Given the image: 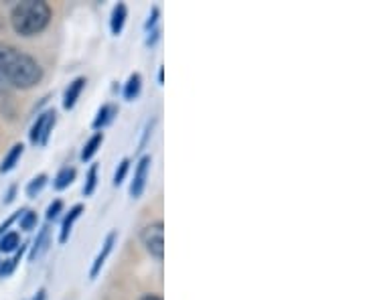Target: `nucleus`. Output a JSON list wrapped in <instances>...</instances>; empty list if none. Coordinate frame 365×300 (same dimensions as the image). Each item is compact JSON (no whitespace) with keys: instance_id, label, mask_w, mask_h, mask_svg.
Wrapping results in <instances>:
<instances>
[{"instance_id":"obj_15","label":"nucleus","mask_w":365,"mask_h":300,"mask_svg":"<svg viewBox=\"0 0 365 300\" xmlns=\"http://www.w3.org/2000/svg\"><path fill=\"white\" fill-rule=\"evenodd\" d=\"M21 246V235L16 232H6L4 235H0V252L11 254L14 249H19Z\"/></svg>"},{"instance_id":"obj_21","label":"nucleus","mask_w":365,"mask_h":300,"mask_svg":"<svg viewBox=\"0 0 365 300\" xmlns=\"http://www.w3.org/2000/svg\"><path fill=\"white\" fill-rule=\"evenodd\" d=\"M55 122H57V114H55V110L49 112V118H47V122H45V128H43V134H41V146H45L47 140H49V136H51V130L55 128Z\"/></svg>"},{"instance_id":"obj_17","label":"nucleus","mask_w":365,"mask_h":300,"mask_svg":"<svg viewBox=\"0 0 365 300\" xmlns=\"http://www.w3.org/2000/svg\"><path fill=\"white\" fill-rule=\"evenodd\" d=\"M47 181H49V177H47L45 172L37 175L31 183L26 185V197H29V199H35V197L39 195L41 191H43V187L47 185Z\"/></svg>"},{"instance_id":"obj_1","label":"nucleus","mask_w":365,"mask_h":300,"mask_svg":"<svg viewBox=\"0 0 365 300\" xmlns=\"http://www.w3.org/2000/svg\"><path fill=\"white\" fill-rule=\"evenodd\" d=\"M43 79V67L31 55L9 43H0V81L16 88L31 90Z\"/></svg>"},{"instance_id":"obj_7","label":"nucleus","mask_w":365,"mask_h":300,"mask_svg":"<svg viewBox=\"0 0 365 300\" xmlns=\"http://www.w3.org/2000/svg\"><path fill=\"white\" fill-rule=\"evenodd\" d=\"M83 213V205H73L69 209V213L66 215V219L61 223V232H59V244H66L71 235V229H73V223L78 222L79 215Z\"/></svg>"},{"instance_id":"obj_3","label":"nucleus","mask_w":365,"mask_h":300,"mask_svg":"<svg viewBox=\"0 0 365 300\" xmlns=\"http://www.w3.org/2000/svg\"><path fill=\"white\" fill-rule=\"evenodd\" d=\"M140 242H143L144 249L155 260L163 262V258H165V223L153 222L144 225L143 232H140Z\"/></svg>"},{"instance_id":"obj_20","label":"nucleus","mask_w":365,"mask_h":300,"mask_svg":"<svg viewBox=\"0 0 365 300\" xmlns=\"http://www.w3.org/2000/svg\"><path fill=\"white\" fill-rule=\"evenodd\" d=\"M128 170H130V158H122V160H120V165H118L116 175H114V185H116V187H120V185L124 183V179H126Z\"/></svg>"},{"instance_id":"obj_2","label":"nucleus","mask_w":365,"mask_h":300,"mask_svg":"<svg viewBox=\"0 0 365 300\" xmlns=\"http://www.w3.org/2000/svg\"><path fill=\"white\" fill-rule=\"evenodd\" d=\"M51 16V6L45 0H25V2H19L13 9L11 25L16 35L35 37L49 26Z\"/></svg>"},{"instance_id":"obj_14","label":"nucleus","mask_w":365,"mask_h":300,"mask_svg":"<svg viewBox=\"0 0 365 300\" xmlns=\"http://www.w3.org/2000/svg\"><path fill=\"white\" fill-rule=\"evenodd\" d=\"M73 181H76V169H73V167H63V169L55 175L53 187H55L57 191H63V189H67Z\"/></svg>"},{"instance_id":"obj_16","label":"nucleus","mask_w":365,"mask_h":300,"mask_svg":"<svg viewBox=\"0 0 365 300\" xmlns=\"http://www.w3.org/2000/svg\"><path fill=\"white\" fill-rule=\"evenodd\" d=\"M49 112H51V110H47L45 114H39L37 122L33 124V128L29 132V140H31V144H35V146L39 144L41 134H43V128H45V122H47V118H49Z\"/></svg>"},{"instance_id":"obj_11","label":"nucleus","mask_w":365,"mask_h":300,"mask_svg":"<svg viewBox=\"0 0 365 300\" xmlns=\"http://www.w3.org/2000/svg\"><path fill=\"white\" fill-rule=\"evenodd\" d=\"M102 143H104V134H102V132H96L90 140L86 143L83 150H81V155H79L81 162H88V160H91V158L96 157V152L102 148Z\"/></svg>"},{"instance_id":"obj_9","label":"nucleus","mask_w":365,"mask_h":300,"mask_svg":"<svg viewBox=\"0 0 365 300\" xmlns=\"http://www.w3.org/2000/svg\"><path fill=\"white\" fill-rule=\"evenodd\" d=\"M118 114V108L116 105L112 104H104L100 110H98V114H96V118H93V130H102V128H106L108 124H112V120H114V116Z\"/></svg>"},{"instance_id":"obj_23","label":"nucleus","mask_w":365,"mask_h":300,"mask_svg":"<svg viewBox=\"0 0 365 300\" xmlns=\"http://www.w3.org/2000/svg\"><path fill=\"white\" fill-rule=\"evenodd\" d=\"M158 14H160V11H158V6H153V11H150V14H148V21L144 23V29H146V31H150L153 26L157 25Z\"/></svg>"},{"instance_id":"obj_10","label":"nucleus","mask_w":365,"mask_h":300,"mask_svg":"<svg viewBox=\"0 0 365 300\" xmlns=\"http://www.w3.org/2000/svg\"><path fill=\"white\" fill-rule=\"evenodd\" d=\"M47 248H49V225L41 227L39 235H37V239H35V244H33V249H31L29 260L35 262L37 258H41V256L47 252Z\"/></svg>"},{"instance_id":"obj_8","label":"nucleus","mask_w":365,"mask_h":300,"mask_svg":"<svg viewBox=\"0 0 365 300\" xmlns=\"http://www.w3.org/2000/svg\"><path fill=\"white\" fill-rule=\"evenodd\" d=\"M126 16H128L126 4L124 2H118L116 6L112 9V16H110V31H112V35L118 37L122 33V29L126 25Z\"/></svg>"},{"instance_id":"obj_29","label":"nucleus","mask_w":365,"mask_h":300,"mask_svg":"<svg viewBox=\"0 0 365 300\" xmlns=\"http://www.w3.org/2000/svg\"><path fill=\"white\" fill-rule=\"evenodd\" d=\"M165 81V71H163V67L158 69V83H163Z\"/></svg>"},{"instance_id":"obj_13","label":"nucleus","mask_w":365,"mask_h":300,"mask_svg":"<svg viewBox=\"0 0 365 300\" xmlns=\"http://www.w3.org/2000/svg\"><path fill=\"white\" fill-rule=\"evenodd\" d=\"M23 152H25V146L19 143L14 144L13 148L9 150V155L4 157V160H2V165H0V172H9V170H13L14 167H16V162L21 160V157H23Z\"/></svg>"},{"instance_id":"obj_12","label":"nucleus","mask_w":365,"mask_h":300,"mask_svg":"<svg viewBox=\"0 0 365 300\" xmlns=\"http://www.w3.org/2000/svg\"><path fill=\"white\" fill-rule=\"evenodd\" d=\"M140 90H143V78H140V73H132L128 81L124 83V100H136L138 95H140Z\"/></svg>"},{"instance_id":"obj_5","label":"nucleus","mask_w":365,"mask_h":300,"mask_svg":"<svg viewBox=\"0 0 365 300\" xmlns=\"http://www.w3.org/2000/svg\"><path fill=\"white\" fill-rule=\"evenodd\" d=\"M114 242H116V232H112V234H108L106 237V242L102 244V249H100V254L96 256V260L91 264V270H90V278H96V276L102 272V266L108 260V256H110V252L114 248Z\"/></svg>"},{"instance_id":"obj_24","label":"nucleus","mask_w":365,"mask_h":300,"mask_svg":"<svg viewBox=\"0 0 365 300\" xmlns=\"http://www.w3.org/2000/svg\"><path fill=\"white\" fill-rule=\"evenodd\" d=\"M14 268H16V264L13 262V258L11 260H4L2 264H0V276L4 278V276H9L11 272H13Z\"/></svg>"},{"instance_id":"obj_25","label":"nucleus","mask_w":365,"mask_h":300,"mask_svg":"<svg viewBox=\"0 0 365 300\" xmlns=\"http://www.w3.org/2000/svg\"><path fill=\"white\" fill-rule=\"evenodd\" d=\"M158 35H160V31H158V29H155V31H153V33L148 35V39H146V45H155V43H157V39H158Z\"/></svg>"},{"instance_id":"obj_26","label":"nucleus","mask_w":365,"mask_h":300,"mask_svg":"<svg viewBox=\"0 0 365 300\" xmlns=\"http://www.w3.org/2000/svg\"><path fill=\"white\" fill-rule=\"evenodd\" d=\"M14 193H16V187H11L9 189V193H6V199H4V203H13V199H14Z\"/></svg>"},{"instance_id":"obj_6","label":"nucleus","mask_w":365,"mask_h":300,"mask_svg":"<svg viewBox=\"0 0 365 300\" xmlns=\"http://www.w3.org/2000/svg\"><path fill=\"white\" fill-rule=\"evenodd\" d=\"M86 78H76L69 86H67L66 93H63V108L66 110H73L76 104H78L79 95L83 92V88H86Z\"/></svg>"},{"instance_id":"obj_28","label":"nucleus","mask_w":365,"mask_h":300,"mask_svg":"<svg viewBox=\"0 0 365 300\" xmlns=\"http://www.w3.org/2000/svg\"><path fill=\"white\" fill-rule=\"evenodd\" d=\"M33 300H45V288H41L39 292H37V296Z\"/></svg>"},{"instance_id":"obj_18","label":"nucleus","mask_w":365,"mask_h":300,"mask_svg":"<svg viewBox=\"0 0 365 300\" xmlns=\"http://www.w3.org/2000/svg\"><path fill=\"white\" fill-rule=\"evenodd\" d=\"M98 170H100L98 165H91L90 170H88V175H86V185H83V195L86 197L93 195V191H96V187H98Z\"/></svg>"},{"instance_id":"obj_27","label":"nucleus","mask_w":365,"mask_h":300,"mask_svg":"<svg viewBox=\"0 0 365 300\" xmlns=\"http://www.w3.org/2000/svg\"><path fill=\"white\" fill-rule=\"evenodd\" d=\"M140 300H163V299H160V296H157V294H144Z\"/></svg>"},{"instance_id":"obj_19","label":"nucleus","mask_w":365,"mask_h":300,"mask_svg":"<svg viewBox=\"0 0 365 300\" xmlns=\"http://www.w3.org/2000/svg\"><path fill=\"white\" fill-rule=\"evenodd\" d=\"M21 219V229L23 232H31L37 227V213L35 211H29V209H23V213L19 215Z\"/></svg>"},{"instance_id":"obj_4","label":"nucleus","mask_w":365,"mask_h":300,"mask_svg":"<svg viewBox=\"0 0 365 300\" xmlns=\"http://www.w3.org/2000/svg\"><path fill=\"white\" fill-rule=\"evenodd\" d=\"M150 165H153V157H150V155H144V157L138 160V165H136L134 181L130 183V197H134V199H138V197L144 193V189H146V179H148Z\"/></svg>"},{"instance_id":"obj_22","label":"nucleus","mask_w":365,"mask_h":300,"mask_svg":"<svg viewBox=\"0 0 365 300\" xmlns=\"http://www.w3.org/2000/svg\"><path fill=\"white\" fill-rule=\"evenodd\" d=\"M63 211V201L55 199L51 205L47 207V222H55L59 217V213Z\"/></svg>"}]
</instances>
